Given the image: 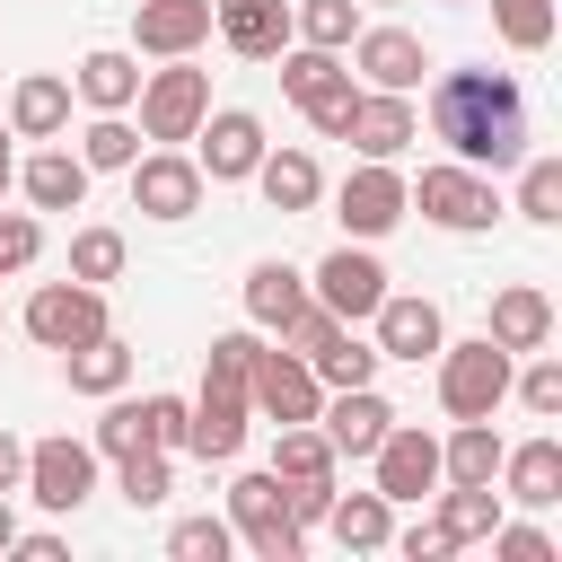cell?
<instances>
[{
    "mask_svg": "<svg viewBox=\"0 0 562 562\" xmlns=\"http://www.w3.org/2000/svg\"><path fill=\"white\" fill-rule=\"evenodd\" d=\"M422 132L457 158V167H518L527 158V88L509 70H439L430 79V105H422Z\"/></svg>",
    "mask_w": 562,
    "mask_h": 562,
    "instance_id": "cell-1",
    "label": "cell"
},
{
    "mask_svg": "<svg viewBox=\"0 0 562 562\" xmlns=\"http://www.w3.org/2000/svg\"><path fill=\"white\" fill-rule=\"evenodd\" d=\"M404 211H422V220H430V228H448V237H483V228L501 220V193H492V176H483V167L439 158V167H422V184L404 176Z\"/></svg>",
    "mask_w": 562,
    "mask_h": 562,
    "instance_id": "cell-2",
    "label": "cell"
},
{
    "mask_svg": "<svg viewBox=\"0 0 562 562\" xmlns=\"http://www.w3.org/2000/svg\"><path fill=\"white\" fill-rule=\"evenodd\" d=\"M509 369H518V351H501L492 334L439 342V404H448V422H492L509 404Z\"/></svg>",
    "mask_w": 562,
    "mask_h": 562,
    "instance_id": "cell-3",
    "label": "cell"
},
{
    "mask_svg": "<svg viewBox=\"0 0 562 562\" xmlns=\"http://www.w3.org/2000/svg\"><path fill=\"white\" fill-rule=\"evenodd\" d=\"M140 140H193V123L211 114V70H193V53L140 70Z\"/></svg>",
    "mask_w": 562,
    "mask_h": 562,
    "instance_id": "cell-4",
    "label": "cell"
},
{
    "mask_svg": "<svg viewBox=\"0 0 562 562\" xmlns=\"http://www.w3.org/2000/svg\"><path fill=\"white\" fill-rule=\"evenodd\" d=\"M228 527H237L263 562H299V553H307V527L290 518V492H281V474H272V465L228 483Z\"/></svg>",
    "mask_w": 562,
    "mask_h": 562,
    "instance_id": "cell-5",
    "label": "cell"
},
{
    "mask_svg": "<svg viewBox=\"0 0 562 562\" xmlns=\"http://www.w3.org/2000/svg\"><path fill=\"white\" fill-rule=\"evenodd\" d=\"M18 325H26V342L70 351V342L105 334L114 316H105V290H97V281H35V290H26V307H18Z\"/></svg>",
    "mask_w": 562,
    "mask_h": 562,
    "instance_id": "cell-6",
    "label": "cell"
},
{
    "mask_svg": "<svg viewBox=\"0 0 562 562\" xmlns=\"http://www.w3.org/2000/svg\"><path fill=\"white\" fill-rule=\"evenodd\" d=\"M18 492H26L35 509L70 518V509L97 492V448H88V439H70V430H61V439H35V448H26V474H18Z\"/></svg>",
    "mask_w": 562,
    "mask_h": 562,
    "instance_id": "cell-7",
    "label": "cell"
},
{
    "mask_svg": "<svg viewBox=\"0 0 562 562\" xmlns=\"http://www.w3.org/2000/svg\"><path fill=\"white\" fill-rule=\"evenodd\" d=\"M263 149H272V140H263V114H246V105H211V114L193 123V167H202V184H246Z\"/></svg>",
    "mask_w": 562,
    "mask_h": 562,
    "instance_id": "cell-8",
    "label": "cell"
},
{
    "mask_svg": "<svg viewBox=\"0 0 562 562\" xmlns=\"http://www.w3.org/2000/svg\"><path fill=\"white\" fill-rule=\"evenodd\" d=\"M123 176H132V211H140V220H193V211H202V167H193V149H176V140L140 149Z\"/></svg>",
    "mask_w": 562,
    "mask_h": 562,
    "instance_id": "cell-9",
    "label": "cell"
},
{
    "mask_svg": "<svg viewBox=\"0 0 562 562\" xmlns=\"http://www.w3.org/2000/svg\"><path fill=\"white\" fill-rule=\"evenodd\" d=\"M307 299H316V307H334L342 325H369V316H378V299H386V263H378L360 237H342V246L307 272Z\"/></svg>",
    "mask_w": 562,
    "mask_h": 562,
    "instance_id": "cell-10",
    "label": "cell"
},
{
    "mask_svg": "<svg viewBox=\"0 0 562 562\" xmlns=\"http://www.w3.org/2000/svg\"><path fill=\"white\" fill-rule=\"evenodd\" d=\"M334 220H342V237H386L395 220H404V167L395 158H360L342 184H334Z\"/></svg>",
    "mask_w": 562,
    "mask_h": 562,
    "instance_id": "cell-11",
    "label": "cell"
},
{
    "mask_svg": "<svg viewBox=\"0 0 562 562\" xmlns=\"http://www.w3.org/2000/svg\"><path fill=\"white\" fill-rule=\"evenodd\" d=\"M246 404L281 430V422H316V404H325V386H316V369L299 360V351H255V369H246Z\"/></svg>",
    "mask_w": 562,
    "mask_h": 562,
    "instance_id": "cell-12",
    "label": "cell"
},
{
    "mask_svg": "<svg viewBox=\"0 0 562 562\" xmlns=\"http://www.w3.org/2000/svg\"><path fill=\"white\" fill-rule=\"evenodd\" d=\"M369 474H378V492L404 509V501H430L439 492V439L422 430V422H386V439L369 448Z\"/></svg>",
    "mask_w": 562,
    "mask_h": 562,
    "instance_id": "cell-13",
    "label": "cell"
},
{
    "mask_svg": "<svg viewBox=\"0 0 562 562\" xmlns=\"http://www.w3.org/2000/svg\"><path fill=\"white\" fill-rule=\"evenodd\" d=\"M378 360H439V342H448V316H439V299H422V290H386L378 299Z\"/></svg>",
    "mask_w": 562,
    "mask_h": 562,
    "instance_id": "cell-14",
    "label": "cell"
},
{
    "mask_svg": "<svg viewBox=\"0 0 562 562\" xmlns=\"http://www.w3.org/2000/svg\"><path fill=\"white\" fill-rule=\"evenodd\" d=\"M342 53H351L360 88H404V97H413V88L430 79V53H422V35H413V26H360Z\"/></svg>",
    "mask_w": 562,
    "mask_h": 562,
    "instance_id": "cell-15",
    "label": "cell"
},
{
    "mask_svg": "<svg viewBox=\"0 0 562 562\" xmlns=\"http://www.w3.org/2000/svg\"><path fill=\"white\" fill-rule=\"evenodd\" d=\"M342 140H351L360 158H404V149L422 140V114H413V97H404V88H360V97H351Z\"/></svg>",
    "mask_w": 562,
    "mask_h": 562,
    "instance_id": "cell-16",
    "label": "cell"
},
{
    "mask_svg": "<svg viewBox=\"0 0 562 562\" xmlns=\"http://www.w3.org/2000/svg\"><path fill=\"white\" fill-rule=\"evenodd\" d=\"M246 422H255L246 386H211V378H202V395L184 404V448H193L202 465H228V457L246 448Z\"/></svg>",
    "mask_w": 562,
    "mask_h": 562,
    "instance_id": "cell-17",
    "label": "cell"
},
{
    "mask_svg": "<svg viewBox=\"0 0 562 562\" xmlns=\"http://www.w3.org/2000/svg\"><path fill=\"white\" fill-rule=\"evenodd\" d=\"M386 422H395V404L378 395V378L369 386H325V404H316V430L334 439V457H369L386 439Z\"/></svg>",
    "mask_w": 562,
    "mask_h": 562,
    "instance_id": "cell-18",
    "label": "cell"
},
{
    "mask_svg": "<svg viewBox=\"0 0 562 562\" xmlns=\"http://www.w3.org/2000/svg\"><path fill=\"white\" fill-rule=\"evenodd\" d=\"M211 44V0H132V53L176 61Z\"/></svg>",
    "mask_w": 562,
    "mask_h": 562,
    "instance_id": "cell-19",
    "label": "cell"
},
{
    "mask_svg": "<svg viewBox=\"0 0 562 562\" xmlns=\"http://www.w3.org/2000/svg\"><path fill=\"white\" fill-rule=\"evenodd\" d=\"M501 501H518V509H553L562 501V439L544 430V439H518V448H501Z\"/></svg>",
    "mask_w": 562,
    "mask_h": 562,
    "instance_id": "cell-20",
    "label": "cell"
},
{
    "mask_svg": "<svg viewBox=\"0 0 562 562\" xmlns=\"http://www.w3.org/2000/svg\"><path fill=\"white\" fill-rule=\"evenodd\" d=\"M211 35L246 61H272L290 44V0H211Z\"/></svg>",
    "mask_w": 562,
    "mask_h": 562,
    "instance_id": "cell-21",
    "label": "cell"
},
{
    "mask_svg": "<svg viewBox=\"0 0 562 562\" xmlns=\"http://www.w3.org/2000/svg\"><path fill=\"white\" fill-rule=\"evenodd\" d=\"M70 97H79L88 114H132V97H140V53H123V44H97V53H79V70H70Z\"/></svg>",
    "mask_w": 562,
    "mask_h": 562,
    "instance_id": "cell-22",
    "label": "cell"
},
{
    "mask_svg": "<svg viewBox=\"0 0 562 562\" xmlns=\"http://www.w3.org/2000/svg\"><path fill=\"white\" fill-rule=\"evenodd\" d=\"M70 132V79L61 70H26L9 88V140H61Z\"/></svg>",
    "mask_w": 562,
    "mask_h": 562,
    "instance_id": "cell-23",
    "label": "cell"
},
{
    "mask_svg": "<svg viewBox=\"0 0 562 562\" xmlns=\"http://www.w3.org/2000/svg\"><path fill=\"white\" fill-rule=\"evenodd\" d=\"M246 184H255V193H263V202H272L281 220H290V211H316V202H325V167H316V149H263Z\"/></svg>",
    "mask_w": 562,
    "mask_h": 562,
    "instance_id": "cell-24",
    "label": "cell"
},
{
    "mask_svg": "<svg viewBox=\"0 0 562 562\" xmlns=\"http://www.w3.org/2000/svg\"><path fill=\"white\" fill-rule=\"evenodd\" d=\"M18 193L35 211H79L88 202V158L79 149H35V158H18Z\"/></svg>",
    "mask_w": 562,
    "mask_h": 562,
    "instance_id": "cell-25",
    "label": "cell"
},
{
    "mask_svg": "<svg viewBox=\"0 0 562 562\" xmlns=\"http://www.w3.org/2000/svg\"><path fill=\"white\" fill-rule=\"evenodd\" d=\"M299 307H307V272L281 263V255H263V263L246 272V325H255V334H281Z\"/></svg>",
    "mask_w": 562,
    "mask_h": 562,
    "instance_id": "cell-26",
    "label": "cell"
},
{
    "mask_svg": "<svg viewBox=\"0 0 562 562\" xmlns=\"http://www.w3.org/2000/svg\"><path fill=\"white\" fill-rule=\"evenodd\" d=\"M492 342H501V351H544V342H553V299H544L536 281L492 290Z\"/></svg>",
    "mask_w": 562,
    "mask_h": 562,
    "instance_id": "cell-27",
    "label": "cell"
},
{
    "mask_svg": "<svg viewBox=\"0 0 562 562\" xmlns=\"http://www.w3.org/2000/svg\"><path fill=\"white\" fill-rule=\"evenodd\" d=\"M325 527H334L342 553H386V536H395V501H386L378 483H369V492H334Z\"/></svg>",
    "mask_w": 562,
    "mask_h": 562,
    "instance_id": "cell-28",
    "label": "cell"
},
{
    "mask_svg": "<svg viewBox=\"0 0 562 562\" xmlns=\"http://www.w3.org/2000/svg\"><path fill=\"white\" fill-rule=\"evenodd\" d=\"M61 369H70V386H79V395H123V386H132V342L105 325V334L70 342V351H61Z\"/></svg>",
    "mask_w": 562,
    "mask_h": 562,
    "instance_id": "cell-29",
    "label": "cell"
},
{
    "mask_svg": "<svg viewBox=\"0 0 562 562\" xmlns=\"http://www.w3.org/2000/svg\"><path fill=\"white\" fill-rule=\"evenodd\" d=\"M501 448H509V439H501L492 422H457V430L439 439V483H492V474H501Z\"/></svg>",
    "mask_w": 562,
    "mask_h": 562,
    "instance_id": "cell-30",
    "label": "cell"
},
{
    "mask_svg": "<svg viewBox=\"0 0 562 562\" xmlns=\"http://www.w3.org/2000/svg\"><path fill=\"white\" fill-rule=\"evenodd\" d=\"M334 439L316 430V422H281V439H272V474L281 483H334Z\"/></svg>",
    "mask_w": 562,
    "mask_h": 562,
    "instance_id": "cell-31",
    "label": "cell"
},
{
    "mask_svg": "<svg viewBox=\"0 0 562 562\" xmlns=\"http://www.w3.org/2000/svg\"><path fill=\"white\" fill-rule=\"evenodd\" d=\"M501 483H448V501H439V527L457 536V544H483L492 527H501Z\"/></svg>",
    "mask_w": 562,
    "mask_h": 562,
    "instance_id": "cell-32",
    "label": "cell"
},
{
    "mask_svg": "<svg viewBox=\"0 0 562 562\" xmlns=\"http://www.w3.org/2000/svg\"><path fill=\"white\" fill-rule=\"evenodd\" d=\"M351 35H360V0H290V44L342 53Z\"/></svg>",
    "mask_w": 562,
    "mask_h": 562,
    "instance_id": "cell-33",
    "label": "cell"
},
{
    "mask_svg": "<svg viewBox=\"0 0 562 562\" xmlns=\"http://www.w3.org/2000/svg\"><path fill=\"white\" fill-rule=\"evenodd\" d=\"M79 158H88V176H123V167L140 158V123H132V114H97V123L79 132Z\"/></svg>",
    "mask_w": 562,
    "mask_h": 562,
    "instance_id": "cell-34",
    "label": "cell"
},
{
    "mask_svg": "<svg viewBox=\"0 0 562 562\" xmlns=\"http://www.w3.org/2000/svg\"><path fill=\"white\" fill-rule=\"evenodd\" d=\"M114 492H123L132 509H158V501L176 492V457H167V448H132V457H114Z\"/></svg>",
    "mask_w": 562,
    "mask_h": 562,
    "instance_id": "cell-35",
    "label": "cell"
},
{
    "mask_svg": "<svg viewBox=\"0 0 562 562\" xmlns=\"http://www.w3.org/2000/svg\"><path fill=\"white\" fill-rule=\"evenodd\" d=\"M518 220H536V228H553L562 220V158H518Z\"/></svg>",
    "mask_w": 562,
    "mask_h": 562,
    "instance_id": "cell-36",
    "label": "cell"
},
{
    "mask_svg": "<svg viewBox=\"0 0 562 562\" xmlns=\"http://www.w3.org/2000/svg\"><path fill=\"white\" fill-rule=\"evenodd\" d=\"M307 369H316V386H369V378H378V342H360V334L342 325Z\"/></svg>",
    "mask_w": 562,
    "mask_h": 562,
    "instance_id": "cell-37",
    "label": "cell"
},
{
    "mask_svg": "<svg viewBox=\"0 0 562 562\" xmlns=\"http://www.w3.org/2000/svg\"><path fill=\"white\" fill-rule=\"evenodd\" d=\"M88 448H97V457H132V448H149V395H105V422H97Z\"/></svg>",
    "mask_w": 562,
    "mask_h": 562,
    "instance_id": "cell-38",
    "label": "cell"
},
{
    "mask_svg": "<svg viewBox=\"0 0 562 562\" xmlns=\"http://www.w3.org/2000/svg\"><path fill=\"white\" fill-rule=\"evenodd\" d=\"M492 35L509 53H544L553 44V0H492Z\"/></svg>",
    "mask_w": 562,
    "mask_h": 562,
    "instance_id": "cell-39",
    "label": "cell"
},
{
    "mask_svg": "<svg viewBox=\"0 0 562 562\" xmlns=\"http://www.w3.org/2000/svg\"><path fill=\"white\" fill-rule=\"evenodd\" d=\"M123 255H132L123 228H79L70 237V281H97L105 290V281H123Z\"/></svg>",
    "mask_w": 562,
    "mask_h": 562,
    "instance_id": "cell-40",
    "label": "cell"
},
{
    "mask_svg": "<svg viewBox=\"0 0 562 562\" xmlns=\"http://www.w3.org/2000/svg\"><path fill=\"white\" fill-rule=\"evenodd\" d=\"M272 61H281V97H290V105H307V97L342 70V53H316V44H281Z\"/></svg>",
    "mask_w": 562,
    "mask_h": 562,
    "instance_id": "cell-41",
    "label": "cell"
},
{
    "mask_svg": "<svg viewBox=\"0 0 562 562\" xmlns=\"http://www.w3.org/2000/svg\"><path fill=\"white\" fill-rule=\"evenodd\" d=\"M509 395H518L536 422H553V413H562V360H553V351H536L527 369H509Z\"/></svg>",
    "mask_w": 562,
    "mask_h": 562,
    "instance_id": "cell-42",
    "label": "cell"
},
{
    "mask_svg": "<svg viewBox=\"0 0 562 562\" xmlns=\"http://www.w3.org/2000/svg\"><path fill=\"white\" fill-rule=\"evenodd\" d=\"M228 544H237L228 518H176V527H167V553H176V562H228Z\"/></svg>",
    "mask_w": 562,
    "mask_h": 562,
    "instance_id": "cell-43",
    "label": "cell"
},
{
    "mask_svg": "<svg viewBox=\"0 0 562 562\" xmlns=\"http://www.w3.org/2000/svg\"><path fill=\"white\" fill-rule=\"evenodd\" d=\"M351 97H360V79H351V61H342V70H334V79H325V88L299 105V114L316 123V140H342V123H351Z\"/></svg>",
    "mask_w": 562,
    "mask_h": 562,
    "instance_id": "cell-44",
    "label": "cell"
},
{
    "mask_svg": "<svg viewBox=\"0 0 562 562\" xmlns=\"http://www.w3.org/2000/svg\"><path fill=\"white\" fill-rule=\"evenodd\" d=\"M35 255H44V220L35 211H0V281H18Z\"/></svg>",
    "mask_w": 562,
    "mask_h": 562,
    "instance_id": "cell-45",
    "label": "cell"
},
{
    "mask_svg": "<svg viewBox=\"0 0 562 562\" xmlns=\"http://www.w3.org/2000/svg\"><path fill=\"white\" fill-rule=\"evenodd\" d=\"M255 334H211V351H202V378L211 386H246V369H255Z\"/></svg>",
    "mask_w": 562,
    "mask_h": 562,
    "instance_id": "cell-46",
    "label": "cell"
},
{
    "mask_svg": "<svg viewBox=\"0 0 562 562\" xmlns=\"http://www.w3.org/2000/svg\"><path fill=\"white\" fill-rule=\"evenodd\" d=\"M334 334H342V316H334V307H316V299H307V307H299V316H290V325H281V351H299V360H316V351H325V342H334Z\"/></svg>",
    "mask_w": 562,
    "mask_h": 562,
    "instance_id": "cell-47",
    "label": "cell"
},
{
    "mask_svg": "<svg viewBox=\"0 0 562 562\" xmlns=\"http://www.w3.org/2000/svg\"><path fill=\"white\" fill-rule=\"evenodd\" d=\"M492 553H501V562H553V536L501 509V527H492Z\"/></svg>",
    "mask_w": 562,
    "mask_h": 562,
    "instance_id": "cell-48",
    "label": "cell"
},
{
    "mask_svg": "<svg viewBox=\"0 0 562 562\" xmlns=\"http://www.w3.org/2000/svg\"><path fill=\"white\" fill-rule=\"evenodd\" d=\"M386 544H395L404 562H448V553H457V536H448L439 518H422V527H404V536H386Z\"/></svg>",
    "mask_w": 562,
    "mask_h": 562,
    "instance_id": "cell-49",
    "label": "cell"
},
{
    "mask_svg": "<svg viewBox=\"0 0 562 562\" xmlns=\"http://www.w3.org/2000/svg\"><path fill=\"white\" fill-rule=\"evenodd\" d=\"M149 448H184V395H149Z\"/></svg>",
    "mask_w": 562,
    "mask_h": 562,
    "instance_id": "cell-50",
    "label": "cell"
},
{
    "mask_svg": "<svg viewBox=\"0 0 562 562\" xmlns=\"http://www.w3.org/2000/svg\"><path fill=\"white\" fill-rule=\"evenodd\" d=\"M9 553H18V562H61L70 544H61V536H44V527H35V536L18 527V536H9Z\"/></svg>",
    "mask_w": 562,
    "mask_h": 562,
    "instance_id": "cell-51",
    "label": "cell"
},
{
    "mask_svg": "<svg viewBox=\"0 0 562 562\" xmlns=\"http://www.w3.org/2000/svg\"><path fill=\"white\" fill-rule=\"evenodd\" d=\"M18 474H26V439L0 430V492H18Z\"/></svg>",
    "mask_w": 562,
    "mask_h": 562,
    "instance_id": "cell-52",
    "label": "cell"
},
{
    "mask_svg": "<svg viewBox=\"0 0 562 562\" xmlns=\"http://www.w3.org/2000/svg\"><path fill=\"white\" fill-rule=\"evenodd\" d=\"M18 184V149H9V123H0V193Z\"/></svg>",
    "mask_w": 562,
    "mask_h": 562,
    "instance_id": "cell-53",
    "label": "cell"
},
{
    "mask_svg": "<svg viewBox=\"0 0 562 562\" xmlns=\"http://www.w3.org/2000/svg\"><path fill=\"white\" fill-rule=\"evenodd\" d=\"M9 536H18V509H9V492H0V553H9Z\"/></svg>",
    "mask_w": 562,
    "mask_h": 562,
    "instance_id": "cell-54",
    "label": "cell"
},
{
    "mask_svg": "<svg viewBox=\"0 0 562 562\" xmlns=\"http://www.w3.org/2000/svg\"><path fill=\"white\" fill-rule=\"evenodd\" d=\"M378 9H395V0H378Z\"/></svg>",
    "mask_w": 562,
    "mask_h": 562,
    "instance_id": "cell-55",
    "label": "cell"
}]
</instances>
